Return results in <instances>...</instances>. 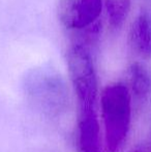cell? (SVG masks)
I'll return each mask as SVG.
<instances>
[{"label":"cell","instance_id":"cell-1","mask_svg":"<svg viewBox=\"0 0 151 152\" xmlns=\"http://www.w3.org/2000/svg\"><path fill=\"white\" fill-rule=\"evenodd\" d=\"M131 93L124 83H111L101 92V116L110 152H118L126 140L131 126Z\"/></svg>","mask_w":151,"mask_h":152},{"label":"cell","instance_id":"cell-2","mask_svg":"<svg viewBox=\"0 0 151 152\" xmlns=\"http://www.w3.org/2000/svg\"><path fill=\"white\" fill-rule=\"evenodd\" d=\"M25 92L31 104L49 118L60 117L66 111L69 93L64 80L50 68H35L25 79Z\"/></svg>","mask_w":151,"mask_h":152},{"label":"cell","instance_id":"cell-3","mask_svg":"<svg viewBox=\"0 0 151 152\" xmlns=\"http://www.w3.org/2000/svg\"><path fill=\"white\" fill-rule=\"evenodd\" d=\"M66 63L78 110L95 109L98 86L92 51L82 45L71 42L66 51Z\"/></svg>","mask_w":151,"mask_h":152},{"label":"cell","instance_id":"cell-4","mask_svg":"<svg viewBox=\"0 0 151 152\" xmlns=\"http://www.w3.org/2000/svg\"><path fill=\"white\" fill-rule=\"evenodd\" d=\"M57 8L61 24L75 32L99 21L103 0H58Z\"/></svg>","mask_w":151,"mask_h":152},{"label":"cell","instance_id":"cell-5","mask_svg":"<svg viewBox=\"0 0 151 152\" xmlns=\"http://www.w3.org/2000/svg\"><path fill=\"white\" fill-rule=\"evenodd\" d=\"M77 145L79 152H101V130L95 109L78 110Z\"/></svg>","mask_w":151,"mask_h":152},{"label":"cell","instance_id":"cell-6","mask_svg":"<svg viewBox=\"0 0 151 152\" xmlns=\"http://www.w3.org/2000/svg\"><path fill=\"white\" fill-rule=\"evenodd\" d=\"M131 51L143 60L151 59V18L140 12L133 21L127 34Z\"/></svg>","mask_w":151,"mask_h":152},{"label":"cell","instance_id":"cell-7","mask_svg":"<svg viewBox=\"0 0 151 152\" xmlns=\"http://www.w3.org/2000/svg\"><path fill=\"white\" fill-rule=\"evenodd\" d=\"M131 100L138 104L147 102L151 94V76L144 64L136 61L127 69V84Z\"/></svg>","mask_w":151,"mask_h":152},{"label":"cell","instance_id":"cell-8","mask_svg":"<svg viewBox=\"0 0 151 152\" xmlns=\"http://www.w3.org/2000/svg\"><path fill=\"white\" fill-rule=\"evenodd\" d=\"M108 19L112 28H119L126 20L131 0H105Z\"/></svg>","mask_w":151,"mask_h":152},{"label":"cell","instance_id":"cell-9","mask_svg":"<svg viewBox=\"0 0 151 152\" xmlns=\"http://www.w3.org/2000/svg\"><path fill=\"white\" fill-rule=\"evenodd\" d=\"M129 152H146L145 150V145L144 144H141V145H138V146L133 147Z\"/></svg>","mask_w":151,"mask_h":152},{"label":"cell","instance_id":"cell-10","mask_svg":"<svg viewBox=\"0 0 151 152\" xmlns=\"http://www.w3.org/2000/svg\"><path fill=\"white\" fill-rule=\"evenodd\" d=\"M145 145V150L146 152H151V132H150V136H149V139H148L147 143Z\"/></svg>","mask_w":151,"mask_h":152}]
</instances>
